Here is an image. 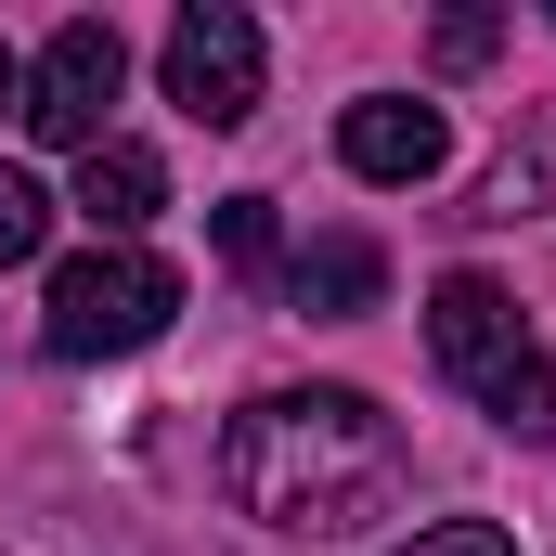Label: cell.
<instances>
[{
    "instance_id": "obj_2",
    "label": "cell",
    "mask_w": 556,
    "mask_h": 556,
    "mask_svg": "<svg viewBox=\"0 0 556 556\" xmlns=\"http://www.w3.org/2000/svg\"><path fill=\"white\" fill-rule=\"evenodd\" d=\"M168 311H181V273L168 260H142V247H91V260H65L52 273V350L65 363H117V350H155L168 337Z\"/></svg>"
},
{
    "instance_id": "obj_4",
    "label": "cell",
    "mask_w": 556,
    "mask_h": 556,
    "mask_svg": "<svg viewBox=\"0 0 556 556\" xmlns=\"http://www.w3.org/2000/svg\"><path fill=\"white\" fill-rule=\"evenodd\" d=\"M117 78H130V52H117V26H104V13L52 26V39H39V65H26V130L65 142V155H91V142H104V104H117Z\"/></svg>"
},
{
    "instance_id": "obj_15",
    "label": "cell",
    "mask_w": 556,
    "mask_h": 556,
    "mask_svg": "<svg viewBox=\"0 0 556 556\" xmlns=\"http://www.w3.org/2000/svg\"><path fill=\"white\" fill-rule=\"evenodd\" d=\"M0 104H13V117H26V65H13V52H0Z\"/></svg>"
},
{
    "instance_id": "obj_1",
    "label": "cell",
    "mask_w": 556,
    "mask_h": 556,
    "mask_svg": "<svg viewBox=\"0 0 556 556\" xmlns=\"http://www.w3.org/2000/svg\"><path fill=\"white\" fill-rule=\"evenodd\" d=\"M220 492H233L260 531L337 544V531L389 518V492H402V427L376 415L363 389H273V402H247V415L220 427Z\"/></svg>"
},
{
    "instance_id": "obj_9",
    "label": "cell",
    "mask_w": 556,
    "mask_h": 556,
    "mask_svg": "<svg viewBox=\"0 0 556 556\" xmlns=\"http://www.w3.org/2000/svg\"><path fill=\"white\" fill-rule=\"evenodd\" d=\"M544 194H556V117H544L531 142H518V155H505L492 181H479V207H466V220H531Z\"/></svg>"
},
{
    "instance_id": "obj_6",
    "label": "cell",
    "mask_w": 556,
    "mask_h": 556,
    "mask_svg": "<svg viewBox=\"0 0 556 556\" xmlns=\"http://www.w3.org/2000/svg\"><path fill=\"white\" fill-rule=\"evenodd\" d=\"M337 155H350V181H427L453 155V130H440V104H415V91H363L337 117Z\"/></svg>"
},
{
    "instance_id": "obj_13",
    "label": "cell",
    "mask_w": 556,
    "mask_h": 556,
    "mask_svg": "<svg viewBox=\"0 0 556 556\" xmlns=\"http://www.w3.org/2000/svg\"><path fill=\"white\" fill-rule=\"evenodd\" d=\"M427 52H440V78H466V65H492V52H505V13H440V39H427Z\"/></svg>"
},
{
    "instance_id": "obj_5",
    "label": "cell",
    "mask_w": 556,
    "mask_h": 556,
    "mask_svg": "<svg viewBox=\"0 0 556 556\" xmlns=\"http://www.w3.org/2000/svg\"><path fill=\"white\" fill-rule=\"evenodd\" d=\"M427 363L453 376V389H505L518 363H531V324H518V298L492 273H440V298H427Z\"/></svg>"
},
{
    "instance_id": "obj_7",
    "label": "cell",
    "mask_w": 556,
    "mask_h": 556,
    "mask_svg": "<svg viewBox=\"0 0 556 556\" xmlns=\"http://www.w3.org/2000/svg\"><path fill=\"white\" fill-rule=\"evenodd\" d=\"M155 207H168V168H155V142H91V155H78V220H91L104 247H130Z\"/></svg>"
},
{
    "instance_id": "obj_3",
    "label": "cell",
    "mask_w": 556,
    "mask_h": 556,
    "mask_svg": "<svg viewBox=\"0 0 556 556\" xmlns=\"http://www.w3.org/2000/svg\"><path fill=\"white\" fill-rule=\"evenodd\" d=\"M168 104L194 117V130H247L260 117V13H233V0H194L181 26H168Z\"/></svg>"
},
{
    "instance_id": "obj_8",
    "label": "cell",
    "mask_w": 556,
    "mask_h": 556,
    "mask_svg": "<svg viewBox=\"0 0 556 556\" xmlns=\"http://www.w3.org/2000/svg\"><path fill=\"white\" fill-rule=\"evenodd\" d=\"M376 285H389V260H376L363 233H311V247L285 260V311H311V324H363Z\"/></svg>"
},
{
    "instance_id": "obj_14",
    "label": "cell",
    "mask_w": 556,
    "mask_h": 556,
    "mask_svg": "<svg viewBox=\"0 0 556 556\" xmlns=\"http://www.w3.org/2000/svg\"><path fill=\"white\" fill-rule=\"evenodd\" d=\"M402 556H518V531H492V518H427Z\"/></svg>"
},
{
    "instance_id": "obj_11",
    "label": "cell",
    "mask_w": 556,
    "mask_h": 556,
    "mask_svg": "<svg viewBox=\"0 0 556 556\" xmlns=\"http://www.w3.org/2000/svg\"><path fill=\"white\" fill-rule=\"evenodd\" d=\"M39 247H52V194H39L26 168H0V273H13V260H39Z\"/></svg>"
},
{
    "instance_id": "obj_12",
    "label": "cell",
    "mask_w": 556,
    "mask_h": 556,
    "mask_svg": "<svg viewBox=\"0 0 556 556\" xmlns=\"http://www.w3.org/2000/svg\"><path fill=\"white\" fill-rule=\"evenodd\" d=\"M220 260L233 273H273V194H220Z\"/></svg>"
},
{
    "instance_id": "obj_10",
    "label": "cell",
    "mask_w": 556,
    "mask_h": 556,
    "mask_svg": "<svg viewBox=\"0 0 556 556\" xmlns=\"http://www.w3.org/2000/svg\"><path fill=\"white\" fill-rule=\"evenodd\" d=\"M492 427H505V440H556V363H544V350L492 389Z\"/></svg>"
}]
</instances>
